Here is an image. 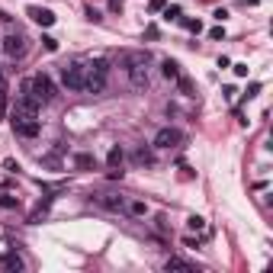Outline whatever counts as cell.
<instances>
[{
    "label": "cell",
    "instance_id": "6da1fadb",
    "mask_svg": "<svg viewBox=\"0 0 273 273\" xmlns=\"http://www.w3.org/2000/svg\"><path fill=\"white\" fill-rule=\"evenodd\" d=\"M10 122H13V132L19 138H35L39 135V113L29 110V106H23V103H13Z\"/></svg>",
    "mask_w": 273,
    "mask_h": 273
},
{
    "label": "cell",
    "instance_id": "7a4b0ae2",
    "mask_svg": "<svg viewBox=\"0 0 273 273\" xmlns=\"http://www.w3.org/2000/svg\"><path fill=\"white\" fill-rule=\"evenodd\" d=\"M106 77H110L106 58H93L90 65H84V90L87 93H103L106 90Z\"/></svg>",
    "mask_w": 273,
    "mask_h": 273
},
{
    "label": "cell",
    "instance_id": "3957f363",
    "mask_svg": "<svg viewBox=\"0 0 273 273\" xmlns=\"http://www.w3.org/2000/svg\"><path fill=\"white\" fill-rule=\"evenodd\" d=\"M23 84L29 87V93H32L39 103H52V100H55V84H52L49 74H35V77H29V80H23Z\"/></svg>",
    "mask_w": 273,
    "mask_h": 273
},
{
    "label": "cell",
    "instance_id": "277c9868",
    "mask_svg": "<svg viewBox=\"0 0 273 273\" xmlns=\"http://www.w3.org/2000/svg\"><path fill=\"white\" fill-rule=\"evenodd\" d=\"M61 84H65L68 93H80V90H84V65H80V61L65 65L61 68Z\"/></svg>",
    "mask_w": 273,
    "mask_h": 273
},
{
    "label": "cell",
    "instance_id": "5b68a950",
    "mask_svg": "<svg viewBox=\"0 0 273 273\" xmlns=\"http://www.w3.org/2000/svg\"><path fill=\"white\" fill-rule=\"evenodd\" d=\"M183 145V132L180 129H161L158 135H154V141H151V148H158V151H171V148H180Z\"/></svg>",
    "mask_w": 273,
    "mask_h": 273
},
{
    "label": "cell",
    "instance_id": "8992f818",
    "mask_svg": "<svg viewBox=\"0 0 273 273\" xmlns=\"http://www.w3.org/2000/svg\"><path fill=\"white\" fill-rule=\"evenodd\" d=\"M148 65H151V61H135V65H129V68H125V71H129V80H132V87H135V90H148V84H151Z\"/></svg>",
    "mask_w": 273,
    "mask_h": 273
},
{
    "label": "cell",
    "instance_id": "52a82bcc",
    "mask_svg": "<svg viewBox=\"0 0 273 273\" xmlns=\"http://www.w3.org/2000/svg\"><path fill=\"white\" fill-rule=\"evenodd\" d=\"M90 203H97V206L110 209V212H122L125 209V199L116 196V193H90Z\"/></svg>",
    "mask_w": 273,
    "mask_h": 273
},
{
    "label": "cell",
    "instance_id": "ba28073f",
    "mask_svg": "<svg viewBox=\"0 0 273 273\" xmlns=\"http://www.w3.org/2000/svg\"><path fill=\"white\" fill-rule=\"evenodd\" d=\"M4 55H10V58H23V55H26V39H23L19 32H10L7 39H4Z\"/></svg>",
    "mask_w": 273,
    "mask_h": 273
},
{
    "label": "cell",
    "instance_id": "9c48e42d",
    "mask_svg": "<svg viewBox=\"0 0 273 273\" xmlns=\"http://www.w3.org/2000/svg\"><path fill=\"white\" fill-rule=\"evenodd\" d=\"M29 16H32L35 23H39V26H45V29H49V26H55V19H58L49 7H29Z\"/></svg>",
    "mask_w": 273,
    "mask_h": 273
},
{
    "label": "cell",
    "instance_id": "30bf717a",
    "mask_svg": "<svg viewBox=\"0 0 273 273\" xmlns=\"http://www.w3.org/2000/svg\"><path fill=\"white\" fill-rule=\"evenodd\" d=\"M132 161L138 164V167H151V164H154V151L145 148V145H138V148L132 151Z\"/></svg>",
    "mask_w": 273,
    "mask_h": 273
},
{
    "label": "cell",
    "instance_id": "8fae6325",
    "mask_svg": "<svg viewBox=\"0 0 273 273\" xmlns=\"http://www.w3.org/2000/svg\"><path fill=\"white\" fill-rule=\"evenodd\" d=\"M161 74L167 80H177V77H180V65H177L174 58H164V61H161Z\"/></svg>",
    "mask_w": 273,
    "mask_h": 273
},
{
    "label": "cell",
    "instance_id": "7c38bea8",
    "mask_svg": "<svg viewBox=\"0 0 273 273\" xmlns=\"http://www.w3.org/2000/svg\"><path fill=\"white\" fill-rule=\"evenodd\" d=\"M106 164H110V167H122V164H125V151L119 145H113L110 154H106Z\"/></svg>",
    "mask_w": 273,
    "mask_h": 273
},
{
    "label": "cell",
    "instance_id": "4fadbf2b",
    "mask_svg": "<svg viewBox=\"0 0 273 273\" xmlns=\"http://www.w3.org/2000/svg\"><path fill=\"white\" fill-rule=\"evenodd\" d=\"M74 167L77 171H90V167H97V158H93V154H74Z\"/></svg>",
    "mask_w": 273,
    "mask_h": 273
},
{
    "label": "cell",
    "instance_id": "5bb4252c",
    "mask_svg": "<svg viewBox=\"0 0 273 273\" xmlns=\"http://www.w3.org/2000/svg\"><path fill=\"white\" fill-rule=\"evenodd\" d=\"M167 270H196L190 260H183V257H167V264H164Z\"/></svg>",
    "mask_w": 273,
    "mask_h": 273
},
{
    "label": "cell",
    "instance_id": "9a60e30c",
    "mask_svg": "<svg viewBox=\"0 0 273 273\" xmlns=\"http://www.w3.org/2000/svg\"><path fill=\"white\" fill-rule=\"evenodd\" d=\"M4 267H7V270H23V257H19V254H7V257H4Z\"/></svg>",
    "mask_w": 273,
    "mask_h": 273
},
{
    "label": "cell",
    "instance_id": "2e32d148",
    "mask_svg": "<svg viewBox=\"0 0 273 273\" xmlns=\"http://www.w3.org/2000/svg\"><path fill=\"white\" fill-rule=\"evenodd\" d=\"M186 228H190V232H203V228H206V219H203V216H190V219H186Z\"/></svg>",
    "mask_w": 273,
    "mask_h": 273
},
{
    "label": "cell",
    "instance_id": "e0dca14e",
    "mask_svg": "<svg viewBox=\"0 0 273 273\" xmlns=\"http://www.w3.org/2000/svg\"><path fill=\"white\" fill-rule=\"evenodd\" d=\"M125 209H129V212H132V216H145V212H148V206H145V203H141V199H132V203H129Z\"/></svg>",
    "mask_w": 273,
    "mask_h": 273
},
{
    "label": "cell",
    "instance_id": "ac0fdd59",
    "mask_svg": "<svg viewBox=\"0 0 273 273\" xmlns=\"http://www.w3.org/2000/svg\"><path fill=\"white\" fill-rule=\"evenodd\" d=\"M177 87H180V93H183V97H196V93H193V84H190L186 77H177Z\"/></svg>",
    "mask_w": 273,
    "mask_h": 273
},
{
    "label": "cell",
    "instance_id": "d6986e66",
    "mask_svg": "<svg viewBox=\"0 0 273 273\" xmlns=\"http://www.w3.org/2000/svg\"><path fill=\"white\" fill-rule=\"evenodd\" d=\"M16 206H19V199H16V196H10V193L0 196V209H16Z\"/></svg>",
    "mask_w": 273,
    "mask_h": 273
},
{
    "label": "cell",
    "instance_id": "ffe728a7",
    "mask_svg": "<svg viewBox=\"0 0 273 273\" xmlns=\"http://www.w3.org/2000/svg\"><path fill=\"white\" fill-rule=\"evenodd\" d=\"M164 19H180V7H164Z\"/></svg>",
    "mask_w": 273,
    "mask_h": 273
},
{
    "label": "cell",
    "instance_id": "44dd1931",
    "mask_svg": "<svg viewBox=\"0 0 273 273\" xmlns=\"http://www.w3.org/2000/svg\"><path fill=\"white\" fill-rule=\"evenodd\" d=\"M42 45L45 52H58V39H52V35H42Z\"/></svg>",
    "mask_w": 273,
    "mask_h": 273
},
{
    "label": "cell",
    "instance_id": "7402d4cb",
    "mask_svg": "<svg viewBox=\"0 0 273 273\" xmlns=\"http://www.w3.org/2000/svg\"><path fill=\"white\" fill-rule=\"evenodd\" d=\"M164 7H167V0H148V10H151V13H161Z\"/></svg>",
    "mask_w": 273,
    "mask_h": 273
},
{
    "label": "cell",
    "instance_id": "603a6c76",
    "mask_svg": "<svg viewBox=\"0 0 273 273\" xmlns=\"http://www.w3.org/2000/svg\"><path fill=\"white\" fill-rule=\"evenodd\" d=\"M183 26L190 32H203V23H199V19H183Z\"/></svg>",
    "mask_w": 273,
    "mask_h": 273
},
{
    "label": "cell",
    "instance_id": "cb8c5ba5",
    "mask_svg": "<svg viewBox=\"0 0 273 273\" xmlns=\"http://www.w3.org/2000/svg\"><path fill=\"white\" fill-rule=\"evenodd\" d=\"M7 116V87H0V119Z\"/></svg>",
    "mask_w": 273,
    "mask_h": 273
},
{
    "label": "cell",
    "instance_id": "d4e9b609",
    "mask_svg": "<svg viewBox=\"0 0 273 273\" xmlns=\"http://www.w3.org/2000/svg\"><path fill=\"white\" fill-rule=\"evenodd\" d=\"M84 13H87V19H90V23H100V19H103V16H100V13H97V10H93V7H87Z\"/></svg>",
    "mask_w": 273,
    "mask_h": 273
},
{
    "label": "cell",
    "instance_id": "484cf974",
    "mask_svg": "<svg viewBox=\"0 0 273 273\" xmlns=\"http://www.w3.org/2000/svg\"><path fill=\"white\" fill-rule=\"evenodd\" d=\"M209 39H216V42H219V39H225V29H222V26H216V29H209Z\"/></svg>",
    "mask_w": 273,
    "mask_h": 273
},
{
    "label": "cell",
    "instance_id": "4316f807",
    "mask_svg": "<svg viewBox=\"0 0 273 273\" xmlns=\"http://www.w3.org/2000/svg\"><path fill=\"white\" fill-rule=\"evenodd\" d=\"M110 10L113 13H122V0H110Z\"/></svg>",
    "mask_w": 273,
    "mask_h": 273
},
{
    "label": "cell",
    "instance_id": "83f0119b",
    "mask_svg": "<svg viewBox=\"0 0 273 273\" xmlns=\"http://www.w3.org/2000/svg\"><path fill=\"white\" fill-rule=\"evenodd\" d=\"M235 74H238V77H247V65H235Z\"/></svg>",
    "mask_w": 273,
    "mask_h": 273
},
{
    "label": "cell",
    "instance_id": "f1b7e54d",
    "mask_svg": "<svg viewBox=\"0 0 273 273\" xmlns=\"http://www.w3.org/2000/svg\"><path fill=\"white\" fill-rule=\"evenodd\" d=\"M257 93H260V84H251V87H247V100L257 97Z\"/></svg>",
    "mask_w": 273,
    "mask_h": 273
},
{
    "label": "cell",
    "instance_id": "f546056e",
    "mask_svg": "<svg viewBox=\"0 0 273 273\" xmlns=\"http://www.w3.org/2000/svg\"><path fill=\"white\" fill-rule=\"evenodd\" d=\"M0 87H7V84H4V74H0Z\"/></svg>",
    "mask_w": 273,
    "mask_h": 273
}]
</instances>
